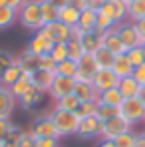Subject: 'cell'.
I'll use <instances>...</instances> for the list:
<instances>
[{
  "label": "cell",
  "instance_id": "6f0895ef",
  "mask_svg": "<svg viewBox=\"0 0 145 147\" xmlns=\"http://www.w3.org/2000/svg\"><path fill=\"white\" fill-rule=\"evenodd\" d=\"M18 143H14V141H8V139H4V141H0V147H16Z\"/></svg>",
  "mask_w": 145,
  "mask_h": 147
},
{
  "label": "cell",
  "instance_id": "7dc6e473",
  "mask_svg": "<svg viewBox=\"0 0 145 147\" xmlns=\"http://www.w3.org/2000/svg\"><path fill=\"white\" fill-rule=\"evenodd\" d=\"M105 4H107V0H88V8L94 12H99Z\"/></svg>",
  "mask_w": 145,
  "mask_h": 147
},
{
  "label": "cell",
  "instance_id": "6da1fadb",
  "mask_svg": "<svg viewBox=\"0 0 145 147\" xmlns=\"http://www.w3.org/2000/svg\"><path fill=\"white\" fill-rule=\"evenodd\" d=\"M18 22L22 28L30 32H38L42 30V8H40V0H28L24 6L18 10Z\"/></svg>",
  "mask_w": 145,
  "mask_h": 147
},
{
  "label": "cell",
  "instance_id": "7a4b0ae2",
  "mask_svg": "<svg viewBox=\"0 0 145 147\" xmlns=\"http://www.w3.org/2000/svg\"><path fill=\"white\" fill-rule=\"evenodd\" d=\"M50 117H52V121L56 125L60 137H70V135L78 133V125H80L78 113H74V111H62V109L54 107V111H50Z\"/></svg>",
  "mask_w": 145,
  "mask_h": 147
},
{
  "label": "cell",
  "instance_id": "ac0fdd59",
  "mask_svg": "<svg viewBox=\"0 0 145 147\" xmlns=\"http://www.w3.org/2000/svg\"><path fill=\"white\" fill-rule=\"evenodd\" d=\"M74 96L80 99L82 103L84 101H97V94L94 84H88V82H76L74 86Z\"/></svg>",
  "mask_w": 145,
  "mask_h": 147
},
{
  "label": "cell",
  "instance_id": "f6af8a7d",
  "mask_svg": "<svg viewBox=\"0 0 145 147\" xmlns=\"http://www.w3.org/2000/svg\"><path fill=\"white\" fill-rule=\"evenodd\" d=\"M34 147H60V139H36Z\"/></svg>",
  "mask_w": 145,
  "mask_h": 147
},
{
  "label": "cell",
  "instance_id": "c3c4849f",
  "mask_svg": "<svg viewBox=\"0 0 145 147\" xmlns=\"http://www.w3.org/2000/svg\"><path fill=\"white\" fill-rule=\"evenodd\" d=\"M70 32H72V40H78V42H80V40L84 38V34H86V32H84L80 26H74V28H70Z\"/></svg>",
  "mask_w": 145,
  "mask_h": 147
},
{
  "label": "cell",
  "instance_id": "2e32d148",
  "mask_svg": "<svg viewBox=\"0 0 145 147\" xmlns=\"http://www.w3.org/2000/svg\"><path fill=\"white\" fill-rule=\"evenodd\" d=\"M54 78H56V74L44 72V70H36V72L30 76V80H32V86H34L38 92H42V94H48V92H50Z\"/></svg>",
  "mask_w": 145,
  "mask_h": 147
},
{
  "label": "cell",
  "instance_id": "7bdbcfd3",
  "mask_svg": "<svg viewBox=\"0 0 145 147\" xmlns=\"http://www.w3.org/2000/svg\"><path fill=\"white\" fill-rule=\"evenodd\" d=\"M12 64H16V56H12L10 52H0V74Z\"/></svg>",
  "mask_w": 145,
  "mask_h": 147
},
{
  "label": "cell",
  "instance_id": "8fae6325",
  "mask_svg": "<svg viewBox=\"0 0 145 147\" xmlns=\"http://www.w3.org/2000/svg\"><path fill=\"white\" fill-rule=\"evenodd\" d=\"M94 88H96L97 94H103V92H107V90H113V88H117V84H119V78L113 74L111 68H107V70H99L96 74V78H94Z\"/></svg>",
  "mask_w": 145,
  "mask_h": 147
},
{
  "label": "cell",
  "instance_id": "e0dca14e",
  "mask_svg": "<svg viewBox=\"0 0 145 147\" xmlns=\"http://www.w3.org/2000/svg\"><path fill=\"white\" fill-rule=\"evenodd\" d=\"M18 99L12 96V92L4 86H0V117H10Z\"/></svg>",
  "mask_w": 145,
  "mask_h": 147
},
{
  "label": "cell",
  "instance_id": "d6a6232c",
  "mask_svg": "<svg viewBox=\"0 0 145 147\" xmlns=\"http://www.w3.org/2000/svg\"><path fill=\"white\" fill-rule=\"evenodd\" d=\"M84 56H86V50L82 48V44L78 40H70L68 42V60H72V62L78 64Z\"/></svg>",
  "mask_w": 145,
  "mask_h": 147
},
{
  "label": "cell",
  "instance_id": "f907efd6",
  "mask_svg": "<svg viewBox=\"0 0 145 147\" xmlns=\"http://www.w3.org/2000/svg\"><path fill=\"white\" fill-rule=\"evenodd\" d=\"M26 2H28V0H8V6H10L12 10H16V12H18V10H20V8L26 4Z\"/></svg>",
  "mask_w": 145,
  "mask_h": 147
},
{
  "label": "cell",
  "instance_id": "44dd1931",
  "mask_svg": "<svg viewBox=\"0 0 145 147\" xmlns=\"http://www.w3.org/2000/svg\"><path fill=\"white\" fill-rule=\"evenodd\" d=\"M20 76H22V70H20V66L18 64H12V66H8L4 72L0 74V86H4V88H12L18 80H20Z\"/></svg>",
  "mask_w": 145,
  "mask_h": 147
},
{
  "label": "cell",
  "instance_id": "277c9868",
  "mask_svg": "<svg viewBox=\"0 0 145 147\" xmlns=\"http://www.w3.org/2000/svg\"><path fill=\"white\" fill-rule=\"evenodd\" d=\"M117 36H119L121 44L125 46V50L143 46L141 36H139V30H137V24H135V22H131V20H125V22L117 24Z\"/></svg>",
  "mask_w": 145,
  "mask_h": 147
},
{
  "label": "cell",
  "instance_id": "db71d44e",
  "mask_svg": "<svg viewBox=\"0 0 145 147\" xmlns=\"http://www.w3.org/2000/svg\"><path fill=\"white\" fill-rule=\"evenodd\" d=\"M135 147H145V131L137 133V139H135Z\"/></svg>",
  "mask_w": 145,
  "mask_h": 147
},
{
  "label": "cell",
  "instance_id": "cb8c5ba5",
  "mask_svg": "<svg viewBox=\"0 0 145 147\" xmlns=\"http://www.w3.org/2000/svg\"><path fill=\"white\" fill-rule=\"evenodd\" d=\"M80 44H82V48L86 50V54H94V52H97V50L101 48V34H97V32H86L84 38L80 40Z\"/></svg>",
  "mask_w": 145,
  "mask_h": 147
},
{
  "label": "cell",
  "instance_id": "836d02e7",
  "mask_svg": "<svg viewBox=\"0 0 145 147\" xmlns=\"http://www.w3.org/2000/svg\"><path fill=\"white\" fill-rule=\"evenodd\" d=\"M56 74H58V76H66V78H74V80H76V74H78V64H76V62H72V60H64L62 64H58Z\"/></svg>",
  "mask_w": 145,
  "mask_h": 147
},
{
  "label": "cell",
  "instance_id": "5b68a950",
  "mask_svg": "<svg viewBox=\"0 0 145 147\" xmlns=\"http://www.w3.org/2000/svg\"><path fill=\"white\" fill-rule=\"evenodd\" d=\"M131 127H133V125H131L129 121H125L121 115H115V117L103 121V127H101V139L115 141L119 135L127 133V131H131Z\"/></svg>",
  "mask_w": 145,
  "mask_h": 147
},
{
  "label": "cell",
  "instance_id": "9c48e42d",
  "mask_svg": "<svg viewBox=\"0 0 145 147\" xmlns=\"http://www.w3.org/2000/svg\"><path fill=\"white\" fill-rule=\"evenodd\" d=\"M101 127H103V123L99 121L96 115L84 117V119H80L78 133L76 135L80 139H96V137H101Z\"/></svg>",
  "mask_w": 145,
  "mask_h": 147
},
{
  "label": "cell",
  "instance_id": "7402d4cb",
  "mask_svg": "<svg viewBox=\"0 0 145 147\" xmlns=\"http://www.w3.org/2000/svg\"><path fill=\"white\" fill-rule=\"evenodd\" d=\"M123 99L125 98L121 96V92L117 88H113V90H107V92L99 94V96H97V103H101V105H111V107H117V109H119Z\"/></svg>",
  "mask_w": 145,
  "mask_h": 147
},
{
  "label": "cell",
  "instance_id": "83f0119b",
  "mask_svg": "<svg viewBox=\"0 0 145 147\" xmlns=\"http://www.w3.org/2000/svg\"><path fill=\"white\" fill-rule=\"evenodd\" d=\"M78 20H80V10H76L74 6H66V8H62L60 10V22L62 24H66L68 28H74V26H78Z\"/></svg>",
  "mask_w": 145,
  "mask_h": 147
},
{
  "label": "cell",
  "instance_id": "f546056e",
  "mask_svg": "<svg viewBox=\"0 0 145 147\" xmlns=\"http://www.w3.org/2000/svg\"><path fill=\"white\" fill-rule=\"evenodd\" d=\"M30 88H32V80H30V76H28V74H22V76H20V80L10 88V92H12V96H14L16 99H20L26 92L30 90Z\"/></svg>",
  "mask_w": 145,
  "mask_h": 147
},
{
  "label": "cell",
  "instance_id": "9a60e30c",
  "mask_svg": "<svg viewBox=\"0 0 145 147\" xmlns=\"http://www.w3.org/2000/svg\"><path fill=\"white\" fill-rule=\"evenodd\" d=\"M16 64L20 66V70L22 74H28V76H32V74L36 72V70H40V56H36V54H32L30 50L26 48L20 56H16Z\"/></svg>",
  "mask_w": 145,
  "mask_h": 147
},
{
  "label": "cell",
  "instance_id": "681fc988",
  "mask_svg": "<svg viewBox=\"0 0 145 147\" xmlns=\"http://www.w3.org/2000/svg\"><path fill=\"white\" fill-rule=\"evenodd\" d=\"M70 6H74L76 10H86L88 8V0H70Z\"/></svg>",
  "mask_w": 145,
  "mask_h": 147
},
{
  "label": "cell",
  "instance_id": "ab89813d",
  "mask_svg": "<svg viewBox=\"0 0 145 147\" xmlns=\"http://www.w3.org/2000/svg\"><path fill=\"white\" fill-rule=\"evenodd\" d=\"M135 139H137V133L131 129L115 139V147H135Z\"/></svg>",
  "mask_w": 145,
  "mask_h": 147
},
{
  "label": "cell",
  "instance_id": "ffe728a7",
  "mask_svg": "<svg viewBox=\"0 0 145 147\" xmlns=\"http://www.w3.org/2000/svg\"><path fill=\"white\" fill-rule=\"evenodd\" d=\"M117 90L121 92V96L127 99V98H137V94H139L141 86H139V82H137L133 76H129V78H123V80H119Z\"/></svg>",
  "mask_w": 145,
  "mask_h": 147
},
{
  "label": "cell",
  "instance_id": "6125c7cd",
  "mask_svg": "<svg viewBox=\"0 0 145 147\" xmlns=\"http://www.w3.org/2000/svg\"><path fill=\"white\" fill-rule=\"evenodd\" d=\"M143 125H145V123H143Z\"/></svg>",
  "mask_w": 145,
  "mask_h": 147
},
{
  "label": "cell",
  "instance_id": "9f6ffc18",
  "mask_svg": "<svg viewBox=\"0 0 145 147\" xmlns=\"http://www.w3.org/2000/svg\"><path fill=\"white\" fill-rule=\"evenodd\" d=\"M137 99L145 105V86H141V90H139V94H137Z\"/></svg>",
  "mask_w": 145,
  "mask_h": 147
},
{
  "label": "cell",
  "instance_id": "74e56055",
  "mask_svg": "<svg viewBox=\"0 0 145 147\" xmlns=\"http://www.w3.org/2000/svg\"><path fill=\"white\" fill-rule=\"evenodd\" d=\"M115 115H119V109H117V107H111V105H101V103H99L96 117L101 123L107 121V119H111V117H115Z\"/></svg>",
  "mask_w": 145,
  "mask_h": 147
},
{
  "label": "cell",
  "instance_id": "680465c9",
  "mask_svg": "<svg viewBox=\"0 0 145 147\" xmlns=\"http://www.w3.org/2000/svg\"><path fill=\"white\" fill-rule=\"evenodd\" d=\"M4 6H8V0H0V8H4Z\"/></svg>",
  "mask_w": 145,
  "mask_h": 147
},
{
  "label": "cell",
  "instance_id": "b9f144b4",
  "mask_svg": "<svg viewBox=\"0 0 145 147\" xmlns=\"http://www.w3.org/2000/svg\"><path fill=\"white\" fill-rule=\"evenodd\" d=\"M56 68H58V64H56V60H54L50 54H46V56H40V70L56 74Z\"/></svg>",
  "mask_w": 145,
  "mask_h": 147
},
{
  "label": "cell",
  "instance_id": "d6986e66",
  "mask_svg": "<svg viewBox=\"0 0 145 147\" xmlns=\"http://www.w3.org/2000/svg\"><path fill=\"white\" fill-rule=\"evenodd\" d=\"M111 70L113 74L123 80V78H129V76H133V64L129 62V58H127V54H119V56H115V62H113V66H111Z\"/></svg>",
  "mask_w": 145,
  "mask_h": 147
},
{
  "label": "cell",
  "instance_id": "1f68e13d",
  "mask_svg": "<svg viewBox=\"0 0 145 147\" xmlns=\"http://www.w3.org/2000/svg\"><path fill=\"white\" fill-rule=\"evenodd\" d=\"M16 20H18V12H16V10H12L10 6L0 8V30L10 28V26L14 24Z\"/></svg>",
  "mask_w": 145,
  "mask_h": 147
},
{
  "label": "cell",
  "instance_id": "30bf717a",
  "mask_svg": "<svg viewBox=\"0 0 145 147\" xmlns=\"http://www.w3.org/2000/svg\"><path fill=\"white\" fill-rule=\"evenodd\" d=\"M42 32L48 36L54 44H68V42L72 40L70 28L66 24H62V22H52V24L42 26Z\"/></svg>",
  "mask_w": 145,
  "mask_h": 147
},
{
  "label": "cell",
  "instance_id": "52a82bcc",
  "mask_svg": "<svg viewBox=\"0 0 145 147\" xmlns=\"http://www.w3.org/2000/svg\"><path fill=\"white\" fill-rule=\"evenodd\" d=\"M97 72H99V68H97V64H96L94 54H86V56H84V58L78 62V74H76V82H88V84H92Z\"/></svg>",
  "mask_w": 145,
  "mask_h": 147
},
{
  "label": "cell",
  "instance_id": "ee69618b",
  "mask_svg": "<svg viewBox=\"0 0 145 147\" xmlns=\"http://www.w3.org/2000/svg\"><path fill=\"white\" fill-rule=\"evenodd\" d=\"M34 137H32V133H30V129H22V135H20V139H18V145L16 147H34Z\"/></svg>",
  "mask_w": 145,
  "mask_h": 147
},
{
  "label": "cell",
  "instance_id": "11a10c76",
  "mask_svg": "<svg viewBox=\"0 0 145 147\" xmlns=\"http://www.w3.org/2000/svg\"><path fill=\"white\" fill-rule=\"evenodd\" d=\"M97 147H115V141H109V139H101Z\"/></svg>",
  "mask_w": 145,
  "mask_h": 147
},
{
  "label": "cell",
  "instance_id": "8d00e7d4",
  "mask_svg": "<svg viewBox=\"0 0 145 147\" xmlns=\"http://www.w3.org/2000/svg\"><path fill=\"white\" fill-rule=\"evenodd\" d=\"M115 22L109 18V16H105L103 12H97V24H96V32L97 34H103V32H107V30H111V28H115Z\"/></svg>",
  "mask_w": 145,
  "mask_h": 147
},
{
  "label": "cell",
  "instance_id": "f1b7e54d",
  "mask_svg": "<svg viewBox=\"0 0 145 147\" xmlns=\"http://www.w3.org/2000/svg\"><path fill=\"white\" fill-rule=\"evenodd\" d=\"M145 18V0H133L127 8V20L139 22Z\"/></svg>",
  "mask_w": 145,
  "mask_h": 147
},
{
  "label": "cell",
  "instance_id": "91938a15",
  "mask_svg": "<svg viewBox=\"0 0 145 147\" xmlns=\"http://www.w3.org/2000/svg\"><path fill=\"white\" fill-rule=\"evenodd\" d=\"M123 2H125V4H131V2H133V0H123Z\"/></svg>",
  "mask_w": 145,
  "mask_h": 147
},
{
  "label": "cell",
  "instance_id": "603a6c76",
  "mask_svg": "<svg viewBox=\"0 0 145 147\" xmlns=\"http://www.w3.org/2000/svg\"><path fill=\"white\" fill-rule=\"evenodd\" d=\"M96 24H97V12L86 8L80 12V20H78V26L84 30V32H96Z\"/></svg>",
  "mask_w": 145,
  "mask_h": 147
},
{
  "label": "cell",
  "instance_id": "4fadbf2b",
  "mask_svg": "<svg viewBox=\"0 0 145 147\" xmlns=\"http://www.w3.org/2000/svg\"><path fill=\"white\" fill-rule=\"evenodd\" d=\"M52 48H54V42L50 40L42 30L34 32L32 38H30V42H28V50L32 54H36V56H46V54L52 52Z\"/></svg>",
  "mask_w": 145,
  "mask_h": 147
},
{
  "label": "cell",
  "instance_id": "7c38bea8",
  "mask_svg": "<svg viewBox=\"0 0 145 147\" xmlns=\"http://www.w3.org/2000/svg\"><path fill=\"white\" fill-rule=\"evenodd\" d=\"M127 8H129V4H125L123 0H107V4L99 12L109 16L115 24H121V22L127 20Z\"/></svg>",
  "mask_w": 145,
  "mask_h": 147
},
{
  "label": "cell",
  "instance_id": "94428289",
  "mask_svg": "<svg viewBox=\"0 0 145 147\" xmlns=\"http://www.w3.org/2000/svg\"><path fill=\"white\" fill-rule=\"evenodd\" d=\"M143 50H145V44H143Z\"/></svg>",
  "mask_w": 145,
  "mask_h": 147
},
{
  "label": "cell",
  "instance_id": "e575fe53",
  "mask_svg": "<svg viewBox=\"0 0 145 147\" xmlns=\"http://www.w3.org/2000/svg\"><path fill=\"white\" fill-rule=\"evenodd\" d=\"M125 54H127L129 62L133 64V68H139V66H143V64H145V50H143V46L131 48V50H127Z\"/></svg>",
  "mask_w": 145,
  "mask_h": 147
},
{
  "label": "cell",
  "instance_id": "f35d334b",
  "mask_svg": "<svg viewBox=\"0 0 145 147\" xmlns=\"http://www.w3.org/2000/svg\"><path fill=\"white\" fill-rule=\"evenodd\" d=\"M50 56L56 60V64H62L64 60H68V44H54Z\"/></svg>",
  "mask_w": 145,
  "mask_h": 147
},
{
  "label": "cell",
  "instance_id": "816d5d0a",
  "mask_svg": "<svg viewBox=\"0 0 145 147\" xmlns=\"http://www.w3.org/2000/svg\"><path fill=\"white\" fill-rule=\"evenodd\" d=\"M46 2H50L52 6H56L58 10H62V8H66L70 4V0H46Z\"/></svg>",
  "mask_w": 145,
  "mask_h": 147
},
{
  "label": "cell",
  "instance_id": "4dcf8cb0",
  "mask_svg": "<svg viewBox=\"0 0 145 147\" xmlns=\"http://www.w3.org/2000/svg\"><path fill=\"white\" fill-rule=\"evenodd\" d=\"M80 103H82V101L76 98L74 94H70V96H64L62 99L56 101V109H62V111H74V113H76V111L80 109Z\"/></svg>",
  "mask_w": 145,
  "mask_h": 147
},
{
  "label": "cell",
  "instance_id": "bcb514c9",
  "mask_svg": "<svg viewBox=\"0 0 145 147\" xmlns=\"http://www.w3.org/2000/svg\"><path fill=\"white\" fill-rule=\"evenodd\" d=\"M133 78L139 82V86H145V64L133 70Z\"/></svg>",
  "mask_w": 145,
  "mask_h": 147
},
{
  "label": "cell",
  "instance_id": "8992f818",
  "mask_svg": "<svg viewBox=\"0 0 145 147\" xmlns=\"http://www.w3.org/2000/svg\"><path fill=\"white\" fill-rule=\"evenodd\" d=\"M30 133H32L34 139H60L58 129H56V125L52 121L50 113L48 115H40L34 121V125L30 127Z\"/></svg>",
  "mask_w": 145,
  "mask_h": 147
},
{
  "label": "cell",
  "instance_id": "ba28073f",
  "mask_svg": "<svg viewBox=\"0 0 145 147\" xmlns=\"http://www.w3.org/2000/svg\"><path fill=\"white\" fill-rule=\"evenodd\" d=\"M74 86H76V80H74V78H66V76H58V74H56L48 96L54 99V101H58V99L64 98V96L74 94Z\"/></svg>",
  "mask_w": 145,
  "mask_h": 147
},
{
  "label": "cell",
  "instance_id": "d4e9b609",
  "mask_svg": "<svg viewBox=\"0 0 145 147\" xmlns=\"http://www.w3.org/2000/svg\"><path fill=\"white\" fill-rule=\"evenodd\" d=\"M94 58H96V64L99 70H107V68H111L113 66V62H115V54H111L107 48H101L94 52Z\"/></svg>",
  "mask_w": 145,
  "mask_h": 147
},
{
  "label": "cell",
  "instance_id": "484cf974",
  "mask_svg": "<svg viewBox=\"0 0 145 147\" xmlns=\"http://www.w3.org/2000/svg\"><path fill=\"white\" fill-rule=\"evenodd\" d=\"M42 98H44V94H42V92H38V90L32 86V88L26 92L24 96L18 99V103H20L24 109H30V107H36V105L42 101Z\"/></svg>",
  "mask_w": 145,
  "mask_h": 147
},
{
  "label": "cell",
  "instance_id": "60d3db41",
  "mask_svg": "<svg viewBox=\"0 0 145 147\" xmlns=\"http://www.w3.org/2000/svg\"><path fill=\"white\" fill-rule=\"evenodd\" d=\"M14 129H16V125H12L10 117H0V141H4Z\"/></svg>",
  "mask_w": 145,
  "mask_h": 147
},
{
  "label": "cell",
  "instance_id": "5bb4252c",
  "mask_svg": "<svg viewBox=\"0 0 145 147\" xmlns=\"http://www.w3.org/2000/svg\"><path fill=\"white\" fill-rule=\"evenodd\" d=\"M101 46H103V48H107L111 54H115V56H119V54H125V52H127L125 46L121 44L119 36H117V26L101 34Z\"/></svg>",
  "mask_w": 145,
  "mask_h": 147
},
{
  "label": "cell",
  "instance_id": "3957f363",
  "mask_svg": "<svg viewBox=\"0 0 145 147\" xmlns=\"http://www.w3.org/2000/svg\"><path fill=\"white\" fill-rule=\"evenodd\" d=\"M119 115L131 125L145 123V105L137 98H127L119 105Z\"/></svg>",
  "mask_w": 145,
  "mask_h": 147
},
{
  "label": "cell",
  "instance_id": "4316f807",
  "mask_svg": "<svg viewBox=\"0 0 145 147\" xmlns=\"http://www.w3.org/2000/svg\"><path fill=\"white\" fill-rule=\"evenodd\" d=\"M40 8H42V24H52V22H60V10L56 6H52L46 0H40Z\"/></svg>",
  "mask_w": 145,
  "mask_h": 147
},
{
  "label": "cell",
  "instance_id": "d590c367",
  "mask_svg": "<svg viewBox=\"0 0 145 147\" xmlns=\"http://www.w3.org/2000/svg\"><path fill=\"white\" fill-rule=\"evenodd\" d=\"M97 107H99L97 101H84V103H80V109H78L76 113H78L80 119H84V117H92V115H96V113H97Z\"/></svg>",
  "mask_w": 145,
  "mask_h": 147
},
{
  "label": "cell",
  "instance_id": "f5cc1de1",
  "mask_svg": "<svg viewBox=\"0 0 145 147\" xmlns=\"http://www.w3.org/2000/svg\"><path fill=\"white\" fill-rule=\"evenodd\" d=\"M137 24V30H139V36H141V42L145 44V18L143 20H139V22H135Z\"/></svg>",
  "mask_w": 145,
  "mask_h": 147
}]
</instances>
